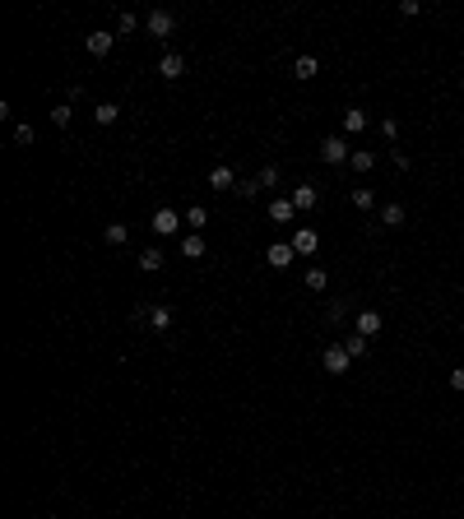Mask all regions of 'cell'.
<instances>
[{"label": "cell", "mask_w": 464, "mask_h": 519, "mask_svg": "<svg viewBox=\"0 0 464 519\" xmlns=\"http://www.w3.org/2000/svg\"><path fill=\"white\" fill-rule=\"evenodd\" d=\"M321 362H325V371H330V376H343V371L353 367V357H348V348H343V343H325Z\"/></svg>", "instance_id": "6da1fadb"}, {"label": "cell", "mask_w": 464, "mask_h": 519, "mask_svg": "<svg viewBox=\"0 0 464 519\" xmlns=\"http://www.w3.org/2000/svg\"><path fill=\"white\" fill-rule=\"evenodd\" d=\"M321 158L339 167V163H348V158H353V149H348V139H343V135H325V144H321Z\"/></svg>", "instance_id": "7a4b0ae2"}, {"label": "cell", "mask_w": 464, "mask_h": 519, "mask_svg": "<svg viewBox=\"0 0 464 519\" xmlns=\"http://www.w3.org/2000/svg\"><path fill=\"white\" fill-rule=\"evenodd\" d=\"M172 28H177V19H172L168 10H154V15L144 19V33H149V37H172Z\"/></svg>", "instance_id": "3957f363"}, {"label": "cell", "mask_w": 464, "mask_h": 519, "mask_svg": "<svg viewBox=\"0 0 464 519\" xmlns=\"http://www.w3.org/2000/svg\"><path fill=\"white\" fill-rule=\"evenodd\" d=\"M293 260H297L293 242H288V246H283V242H274V246H269V251H265V264H269V269H288Z\"/></svg>", "instance_id": "277c9868"}, {"label": "cell", "mask_w": 464, "mask_h": 519, "mask_svg": "<svg viewBox=\"0 0 464 519\" xmlns=\"http://www.w3.org/2000/svg\"><path fill=\"white\" fill-rule=\"evenodd\" d=\"M149 228H154L158 237H177V228H181V218H177V209H158V214L149 218Z\"/></svg>", "instance_id": "5b68a950"}, {"label": "cell", "mask_w": 464, "mask_h": 519, "mask_svg": "<svg viewBox=\"0 0 464 519\" xmlns=\"http://www.w3.org/2000/svg\"><path fill=\"white\" fill-rule=\"evenodd\" d=\"M353 334H362V338H376V334H381V311H357Z\"/></svg>", "instance_id": "8992f818"}, {"label": "cell", "mask_w": 464, "mask_h": 519, "mask_svg": "<svg viewBox=\"0 0 464 519\" xmlns=\"http://www.w3.org/2000/svg\"><path fill=\"white\" fill-rule=\"evenodd\" d=\"M84 46H89V56H107L111 46H116V37H111L107 28H98V33H89V37H84Z\"/></svg>", "instance_id": "52a82bcc"}, {"label": "cell", "mask_w": 464, "mask_h": 519, "mask_svg": "<svg viewBox=\"0 0 464 519\" xmlns=\"http://www.w3.org/2000/svg\"><path fill=\"white\" fill-rule=\"evenodd\" d=\"M209 185H214V190H237V176H232L228 163H214V167H209Z\"/></svg>", "instance_id": "ba28073f"}, {"label": "cell", "mask_w": 464, "mask_h": 519, "mask_svg": "<svg viewBox=\"0 0 464 519\" xmlns=\"http://www.w3.org/2000/svg\"><path fill=\"white\" fill-rule=\"evenodd\" d=\"M316 246H321V237H316L311 228H297L293 232V251H297V255H316Z\"/></svg>", "instance_id": "9c48e42d"}, {"label": "cell", "mask_w": 464, "mask_h": 519, "mask_svg": "<svg viewBox=\"0 0 464 519\" xmlns=\"http://www.w3.org/2000/svg\"><path fill=\"white\" fill-rule=\"evenodd\" d=\"M293 218H297V204H293L288 195L269 204V223H293Z\"/></svg>", "instance_id": "30bf717a"}, {"label": "cell", "mask_w": 464, "mask_h": 519, "mask_svg": "<svg viewBox=\"0 0 464 519\" xmlns=\"http://www.w3.org/2000/svg\"><path fill=\"white\" fill-rule=\"evenodd\" d=\"M158 75H163V79H181L186 75V61L177 56V51H168V56L158 61Z\"/></svg>", "instance_id": "8fae6325"}, {"label": "cell", "mask_w": 464, "mask_h": 519, "mask_svg": "<svg viewBox=\"0 0 464 519\" xmlns=\"http://www.w3.org/2000/svg\"><path fill=\"white\" fill-rule=\"evenodd\" d=\"M163 251H158V246H149V251H139V269H144V274H158V269H163Z\"/></svg>", "instance_id": "7c38bea8"}, {"label": "cell", "mask_w": 464, "mask_h": 519, "mask_svg": "<svg viewBox=\"0 0 464 519\" xmlns=\"http://www.w3.org/2000/svg\"><path fill=\"white\" fill-rule=\"evenodd\" d=\"M357 130H367V111L348 107V111H343V135H357Z\"/></svg>", "instance_id": "4fadbf2b"}, {"label": "cell", "mask_w": 464, "mask_h": 519, "mask_svg": "<svg viewBox=\"0 0 464 519\" xmlns=\"http://www.w3.org/2000/svg\"><path fill=\"white\" fill-rule=\"evenodd\" d=\"M288 199H293V204H297V214H302V209H316V199H321V195H316V185H297Z\"/></svg>", "instance_id": "5bb4252c"}, {"label": "cell", "mask_w": 464, "mask_h": 519, "mask_svg": "<svg viewBox=\"0 0 464 519\" xmlns=\"http://www.w3.org/2000/svg\"><path fill=\"white\" fill-rule=\"evenodd\" d=\"M348 167H353V172H362V176H367V172L376 167V153H371V149H353V158H348Z\"/></svg>", "instance_id": "9a60e30c"}, {"label": "cell", "mask_w": 464, "mask_h": 519, "mask_svg": "<svg viewBox=\"0 0 464 519\" xmlns=\"http://www.w3.org/2000/svg\"><path fill=\"white\" fill-rule=\"evenodd\" d=\"M316 70H321V61H316V56H297L293 79H302V84H307V79H316Z\"/></svg>", "instance_id": "2e32d148"}, {"label": "cell", "mask_w": 464, "mask_h": 519, "mask_svg": "<svg viewBox=\"0 0 464 519\" xmlns=\"http://www.w3.org/2000/svg\"><path fill=\"white\" fill-rule=\"evenodd\" d=\"M116 116H121L116 102H98V107H93V121H98V125H116Z\"/></svg>", "instance_id": "e0dca14e"}, {"label": "cell", "mask_w": 464, "mask_h": 519, "mask_svg": "<svg viewBox=\"0 0 464 519\" xmlns=\"http://www.w3.org/2000/svg\"><path fill=\"white\" fill-rule=\"evenodd\" d=\"M348 199H353V209H362V214H371V209H376V195H371L367 185H353V195H348Z\"/></svg>", "instance_id": "ac0fdd59"}, {"label": "cell", "mask_w": 464, "mask_h": 519, "mask_svg": "<svg viewBox=\"0 0 464 519\" xmlns=\"http://www.w3.org/2000/svg\"><path fill=\"white\" fill-rule=\"evenodd\" d=\"M144 316H149V325H154V329H172V311H168V306H149Z\"/></svg>", "instance_id": "d6986e66"}, {"label": "cell", "mask_w": 464, "mask_h": 519, "mask_svg": "<svg viewBox=\"0 0 464 519\" xmlns=\"http://www.w3.org/2000/svg\"><path fill=\"white\" fill-rule=\"evenodd\" d=\"M181 255H186V260H200V255H204V237H200V232H190V237L181 242Z\"/></svg>", "instance_id": "ffe728a7"}, {"label": "cell", "mask_w": 464, "mask_h": 519, "mask_svg": "<svg viewBox=\"0 0 464 519\" xmlns=\"http://www.w3.org/2000/svg\"><path fill=\"white\" fill-rule=\"evenodd\" d=\"M381 223H386V228H404V204H386V209H381Z\"/></svg>", "instance_id": "44dd1931"}, {"label": "cell", "mask_w": 464, "mask_h": 519, "mask_svg": "<svg viewBox=\"0 0 464 519\" xmlns=\"http://www.w3.org/2000/svg\"><path fill=\"white\" fill-rule=\"evenodd\" d=\"M102 237H107V246H125V242H130L125 223H107V232H102Z\"/></svg>", "instance_id": "7402d4cb"}, {"label": "cell", "mask_w": 464, "mask_h": 519, "mask_svg": "<svg viewBox=\"0 0 464 519\" xmlns=\"http://www.w3.org/2000/svg\"><path fill=\"white\" fill-rule=\"evenodd\" d=\"M186 223H190V232H200L204 223H209V214H204V204H190V209H186Z\"/></svg>", "instance_id": "603a6c76"}, {"label": "cell", "mask_w": 464, "mask_h": 519, "mask_svg": "<svg viewBox=\"0 0 464 519\" xmlns=\"http://www.w3.org/2000/svg\"><path fill=\"white\" fill-rule=\"evenodd\" d=\"M367 343H371V338H362V334H348V338H343L348 357H367Z\"/></svg>", "instance_id": "cb8c5ba5"}, {"label": "cell", "mask_w": 464, "mask_h": 519, "mask_svg": "<svg viewBox=\"0 0 464 519\" xmlns=\"http://www.w3.org/2000/svg\"><path fill=\"white\" fill-rule=\"evenodd\" d=\"M325 283H330V274H325L321 264H316V269H307V288H311V292H325Z\"/></svg>", "instance_id": "d4e9b609"}, {"label": "cell", "mask_w": 464, "mask_h": 519, "mask_svg": "<svg viewBox=\"0 0 464 519\" xmlns=\"http://www.w3.org/2000/svg\"><path fill=\"white\" fill-rule=\"evenodd\" d=\"M70 116H75V111H70V102H61V107H51V125H70Z\"/></svg>", "instance_id": "484cf974"}, {"label": "cell", "mask_w": 464, "mask_h": 519, "mask_svg": "<svg viewBox=\"0 0 464 519\" xmlns=\"http://www.w3.org/2000/svg\"><path fill=\"white\" fill-rule=\"evenodd\" d=\"M33 139H37V130H33V125H15V144L33 149Z\"/></svg>", "instance_id": "4316f807"}, {"label": "cell", "mask_w": 464, "mask_h": 519, "mask_svg": "<svg viewBox=\"0 0 464 519\" xmlns=\"http://www.w3.org/2000/svg\"><path fill=\"white\" fill-rule=\"evenodd\" d=\"M256 185H260V190L265 185H278V167H260L256 172Z\"/></svg>", "instance_id": "83f0119b"}, {"label": "cell", "mask_w": 464, "mask_h": 519, "mask_svg": "<svg viewBox=\"0 0 464 519\" xmlns=\"http://www.w3.org/2000/svg\"><path fill=\"white\" fill-rule=\"evenodd\" d=\"M381 135H386V139H400V121H395V116H386V121H381Z\"/></svg>", "instance_id": "f1b7e54d"}, {"label": "cell", "mask_w": 464, "mask_h": 519, "mask_svg": "<svg viewBox=\"0 0 464 519\" xmlns=\"http://www.w3.org/2000/svg\"><path fill=\"white\" fill-rule=\"evenodd\" d=\"M135 28H139L135 15H121V19H116V33H135Z\"/></svg>", "instance_id": "f546056e"}, {"label": "cell", "mask_w": 464, "mask_h": 519, "mask_svg": "<svg viewBox=\"0 0 464 519\" xmlns=\"http://www.w3.org/2000/svg\"><path fill=\"white\" fill-rule=\"evenodd\" d=\"M237 195L251 199V195H260V185H256V181H237Z\"/></svg>", "instance_id": "4dcf8cb0"}, {"label": "cell", "mask_w": 464, "mask_h": 519, "mask_svg": "<svg viewBox=\"0 0 464 519\" xmlns=\"http://www.w3.org/2000/svg\"><path fill=\"white\" fill-rule=\"evenodd\" d=\"M325 316H330V325H339V320H343V302H330V311H325Z\"/></svg>", "instance_id": "1f68e13d"}, {"label": "cell", "mask_w": 464, "mask_h": 519, "mask_svg": "<svg viewBox=\"0 0 464 519\" xmlns=\"http://www.w3.org/2000/svg\"><path fill=\"white\" fill-rule=\"evenodd\" d=\"M450 390H460V394H464V367L450 371Z\"/></svg>", "instance_id": "d6a6232c"}]
</instances>
